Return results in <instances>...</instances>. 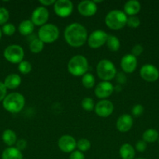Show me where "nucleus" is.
I'll list each match as a JSON object with an SVG mask.
<instances>
[{
	"instance_id": "nucleus-24",
	"label": "nucleus",
	"mask_w": 159,
	"mask_h": 159,
	"mask_svg": "<svg viewBox=\"0 0 159 159\" xmlns=\"http://www.w3.org/2000/svg\"><path fill=\"white\" fill-rule=\"evenodd\" d=\"M158 138L159 134L155 129H147L143 134V141L146 143H154L158 140Z\"/></svg>"
},
{
	"instance_id": "nucleus-41",
	"label": "nucleus",
	"mask_w": 159,
	"mask_h": 159,
	"mask_svg": "<svg viewBox=\"0 0 159 159\" xmlns=\"http://www.w3.org/2000/svg\"><path fill=\"white\" fill-rule=\"evenodd\" d=\"M39 2L44 6H51V5L55 4V0H40Z\"/></svg>"
},
{
	"instance_id": "nucleus-38",
	"label": "nucleus",
	"mask_w": 159,
	"mask_h": 159,
	"mask_svg": "<svg viewBox=\"0 0 159 159\" xmlns=\"http://www.w3.org/2000/svg\"><path fill=\"white\" fill-rule=\"evenodd\" d=\"M16 145H17V148L19 149L20 151H23L24 149H26V145H27V143L26 141L24 139H20L17 141L16 143Z\"/></svg>"
},
{
	"instance_id": "nucleus-8",
	"label": "nucleus",
	"mask_w": 159,
	"mask_h": 159,
	"mask_svg": "<svg viewBox=\"0 0 159 159\" xmlns=\"http://www.w3.org/2000/svg\"><path fill=\"white\" fill-rule=\"evenodd\" d=\"M108 36V34H106L104 31L101 30H96L88 37L87 43H88L90 48H94V49L98 48L103 46L106 43Z\"/></svg>"
},
{
	"instance_id": "nucleus-37",
	"label": "nucleus",
	"mask_w": 159,
	"mask_h": 159,
	"mask_svg": "<svg viewBox=\"0 0 159 159\" xmlns=\"http://www.w3.org/2000/svg\"><path fill=\"white\" fill-rule=\"evenodd\" d=\"M143 48L141 46L140 44H137L135 45V46L132 48V54L133 56H135L136 57H137V56L140 55V54H142V52H143Z\"/></svg>"
},
{
	"instance_id": "nucleus-36",
	"label": "nucleus",
	"mask_w": 159,
	"mask_h": 159,
	"mask_svg": "<svg viewBox=\"0 0 159 159\" xmlns=\"http://www.w3.org/2000/svg\"><path fill=\"white\" fill-rule=\"evenodd\" d=\"M70 159H85L84 153L80 151H73L70 155Z\"/></svg>"
},
{
	"instance_id": "nucleus-1",
	"label": "nucleus",
	"mask_w": 159,
	"mask_h": 159,
	"mask_svg": "<svg viewBox=\"0 0 159 159\" xmlns=\"http://www.w3.org/2000/svg\"><path fill=\"white\" fill-rule=\"evenodd\" d=\"M64 37L67 43L73 48L83 46L88 38L86 28L78 23H71L65 28Z\"/></svg>"
},
{
	"instance_id": "nucleus-29",
	"label": "nucleus",
	"mask_w": 159,
	"mask_h": 159,
	"mask_svg": "<svg viewBox=\"0 0 159 159\" xmlns=\"http://www.w3.org/2000/svg\"><path fill=\"white\" fill-rule=\"evenodd\" d=\"M18 68L20 73L23 75H26L29 72H31V69H32V66H31V64L29 61H21L19 64Z\"/></svg>"
},
{
	"instance_id": "nucleus-14",
	"label": "nucleus",
	"mask_w": 159,
	"mask_h": 159,
	"mask_svg": "<svg viewBox=\"0 0 159 159\" xmlns=\"http://www.w3.org/2000/svg\"><path fill=\"white\" fill-rule=\"evenodd\" d=\"M58 145L62 152L65 153H72L76 148V141L73 137L70 135H63L59 139Z\"/></svg>"
},
{
	"instance_id": "nucleus-11",
	"label": "nucleus",
	"mask_w": 159,
	"mask_h": 159,
	"mask_svg": "<svg viewBox=\"0 0 159 159\" xmlns=\"http://www.w3.org/2000/svg\"><path fill=\"white\" fill-rule=\"evenodd\" d=\"M49 17L48 10L44 6L37 7L34 10L31 15V21L34 23V26H41L46 24L47 21Z\"/></svg>"
},
{
	"instance_id": "nucleus-39",
	"label": "nucleus",
	"mask_w": 159,
	"mask_h": 159,
	"mask_svg": "<svg viewBox=\"0 0 159 159\" xmlns=\"http://www.w3.org/2000/svg\"><path fill=\"white\" fill-rule=\"evenodd\" d=\"M6 91H7V89L4 85V82H0V101H3V99L6 98Z\"/></svg>"
},
{
	"instance_id": "nucleus-44",
	"label": "nucleus",
	"mask_w": 159,
	"mask_h": 159,
	"mask_svg": "<svg viewBox=\"0 0 159 159\" xmlns=\"http://www.w3.org/2000/svg\"><path fill=\"white\" fill-rule=\"evenodd\" d=\"M158 143H159V138H158Z\"/></svg>"
},
{
	"instance_id": "nucleus-21",
	"label": "nucleus",
	"mask_w": 159,
	"mask_h": 159,
	"mask_svg": "<svg viewBox=\"0 0 159 159\" xmlns=\"http://www.w3.org/2000/svg\"><path fill=\"white\" fill-rule=\"evenodd\" d=\"M119 155L122 159H134L135 149L131 144H124L120 148Z\"/></svg>"
},
{
	"instance_id": "nucleus-40",
	"label": "nucleus",
	"mask_w": 159,
	"mask_h": 159,
	"mask_svg": "<svg viewBox=\"0 0 159 159\" xmlns=\"http://www.w3.org/2000/svg\"><path fill=\"white\" fill-rule=\"evenodd\" d=\"M117 76V81H118L119 83L123 84V83H126V77L123 73L119 72L118 73V75H116Z\"/></svg>"
},
{
	"instance_id": "nucleus-34",
	"label": "nucleus",
	"mask_w": 159,
	"mask_h": 159,
	"mask_svg": "<svg viewBox=\"0 0 159 159\" xmlns=\"http://www.w3.org/2000/svg\"><path fill=\"white\" fill-rule=\"evenodd\" d=\"M143 107L141 104H137L132 109V113L134 116H139L143 113Z\"/></svg>"
},
{
	"instance_id": "nucleus-13",
	"label": "nucleus",
	"mask_w": 159,
	"mask_h": 159,
	"mask_svg": "<svg viewBox=\"0 0 159 159\" xmlns=\"http://www.w3.org/2000/svg\"><path fill=\"white\" fill-rule=\"evenodd\" d=\"M114 91V86L111 82L103 81L97 85L94 89L95 96L99 99H105L109 97Z\"/></svg>"
},
{
	"instance_id": "nucleus-42",
	"label": "nucleus",
	"mask_w": 159,
	"mask_h": 159,
	"mask_svg": "<svg viewBox=\"0 0 159 159\" xmlns=\"http://www.w3.org/2000/svg\"><path fill=\"white\" fill-rule=\"evenodd\" d=\"M1 37H2V30L0 29V40H1Z\"/></svg>"
},
{
	"instance_id": "nucleus-4",
	"label": "nucleus",
	"mask_w": 159,
	"mask_h": 159,
	"mask_svg": "<svg viewBox=\"0 0 159 159\" xmlns=\"http://www.w3.org/2000/svg\"><path fill=\"white\" fill-rule=\"evenodd\" d=\"M127 22V16L121 10H112L106 15L105 23L112 30H120L124 27Z\"/></svg>"
},
{
	"instance_id": "nucleus-10",
	"label": "nucleus",
	"mask_w": 159,
	"mask_h": 159,
	"mask_svg": "<svg viewBox=\"0 0 159 159\" xmlns=\"http://www.w3.org/2000/svg\"><path fill=\"white\" fill-rule=\"evenodd\" d=\"M73 5L70 0H58L54 4L55 12L60 17H67L71 15Z\"/></svg>"
},
{
	"instance_id": "nucleus-22",
	"label": "nucleus",
	"mask_w": 159,
	"mask_h": 159,
	"mask_svg": "<svg viewBox=\"0 0 159 159\" xmlns=\"http://www.w3.org/2000/svg\"><path fill=\"white\" fill-rule=\"evenodd\" d=\"M19 32L23 36H27L32 34L34 30V24L31 20H23L19 25Z\"/></svg>"
},
{
	"instance_id": "nucleus-3",
	"label": "nucleus",
	"mask_w": 159,
	"mask_h": 159,
	"mask_svg": "<svg viewBox=\"0 0 159 159\" xmlns=\"http://www.w3.org/2000/svg\"><path fill=\"white\" fill-rule=\"evenodd\" d=\"M69 72L74 76H81L86 74L88 69V61L83 55H75L68 62Z\"/></svg>"
},
{
	"instance_id": "nucleus-35",
	"label": "nucleus",
	"mask_w": 159,
	"mask_h": 159,
	"mask_svg": "<svg viewBox=\"0 0 159 159\" xmlns=\"http://www.w3.org/2000/svg\"><path fill=\"white\" fill-rule=\"evenodd\" d=\"M136 149L139 152H143L147 149V143L143 140H140L136 144Z\"/></svg>"
},
{
	"instance_id": "nucleus-25",
	"label": "nucleus",
	"mask_w": 159,
	"mask_h": 159,
	"mask_svg": "<svg viewBox=\"0 0 159 159\" xmlns=\"http://www.w3.org/2000/svg\"><path fill=\"white\" fill-rule=\"evenodd\" d=\"M106 44H107L108 49L112 51H117L120 48L119 40L115 35L108 36L107 40H106Z\"/></svg>"
},
{
	"instance_id": "nucleus-20",
	"label": "nucleus",
	"mask_w": 159,
	"mask_h": 159,
	"mask_svg": "<svg viewBox=\"0 0 159 159\" xmlns=\"http://www.w3.org/2000/svg\"><path fill=\"white\" fill-rule=\"evenodd\" d=\"M21 84V78L17 74H10L6 78L4 82V85H6V89H14L19 87Z\"/></svg>"
},
{
	"instance_id": "nucleus-7",
	"label": "nucleus",
	"mask_w": 159,
	"mask_h": 159,
	"mask_svg": "<svg viewBox=\"0 0 159 159\" xmlns=\"http://www.w3.org/2000/svg\"><path fill=\"white\" fill-rule=\"evenodd\" d=\"M4 57L10 63L20 64V62L23 61L24 51L23 48L19 45H9L5 49Z\"/></svg>"
},
{
	"instance_id": "nucleus-32",
	"label": "nucleus",
	"mask_w": 159,
	"mask_h": 159,
	"mask_svg": "<svg viewBox=\"0 0 159 159\" xmlns=\"http://www.w3.org/2000/svg\"><path fill=\"white\" fill-rule=\"evenodd\" d=\"M16 27L12 23H6L2 26L3 34L7 36H12L15 33Z\"/></svg>"
},
{
	"instance_id": "nucleus-15",
	"label": "nucleus",
	"mask_w": 159,
	"mask_h": 159,
	"mask_svg": "<svg viewBox=\"0 0 159 159\" xmlns=\"http://www.w3.org/2000/svg\"><path fill=\"white\" fill-rule=\"evenodd\" d=\"M80 13L84 16H91L97 12L98 6L94 2V1L85 0L79 3L77 6Z\"/></svg>"
},
{
	"instance_id": "nucleus-16",
	"label": "nucleus",
	"mask_w": 159,
	"mask_h": 159,
	"mask_svg": "<svg viewBox=\"0 0 159 159\" xmlns=\"http://www.w3.org/2000/svg\"><path fill=\"white\" fill-rule=\"evenodd\" d=\"M121 68L126 73H132L135 71L137 66V59L131 54H126L121 59Z\"/></svg>"
},
{
	"instance_id": "nucleus-26",
	"label": "nucleus",
	"mask_w": 159,
	"mask_h": 159,
	"mask_svg": "<svg viewBox=\"0 0 159 159\" xmlns=\"http://www.w3.org/2000/svg\"><path fill=\"white\" fill-rule=\"evenodd\" d=\"M44 48V43L39 38H34L30 43V50L34 54L40 53Z\"/></svg>"
},
{
	"instance_id": "nucleus-31",
	"label": "nucleus",
	"mask_w": 159,
	"mask_h": 159,
	"mask_svg": "<svg viewBox=\"0 0 159 159\" xmlns=\"http://www.w3.org/2000/svg\"><path fill=\"white\" fill-rule=\"evenodd\" d=\"M126 25L131 28H137L140 25V20L137 16H129L127 18V22H126Z\"/></svg>"
},
{
	"instance_id": "nucleus-2",
	"label": "nucleus",
	"mask_w": 159,
	"mask_h": 159,
	"mask_svg": "<svg viewBox=\"0 0 159 159\" xmlns=\"http://www.w3.org/2000/svg\"><path fill=\"white\" fill-rule=\"evenodd\" d=\"M3 107L8 112L12 113H19L25 105V99L23 95L19 93H12L6 96L2 102Z\"/></svg>"
},
{
	"instance_id": "nucleus-30",
	"label": "nucleus",
	"mask_w": 159,
	"mask_h": 159,
	"mask_svg": "<svg viewBox=\"0 0 159 159\" xmlns=\"http://www.w3.org/2000/svg\"><path fill=\"white\" fill-rule=\"evenodd\" d=\"M81 106H82L83 109L86 111H91L94 108V103L91 98L86 97L81 102Z\"/></svg>"
},
{
	"instance_id": "nucleus-23",
	"label": "nucleus",
	"mask_w": 159,
	"mask_h": 159,
	"mask_svg": "<svg viewBox=\"0 0 159 159\" xmlns=\"http://www.w3.org/2000/svg\"><path fill=\"white\" fill-rule=\"evenodd\" d=\"M2 141L6 144L8 146H12L14 144L17 143V134L13 130H10V129H7V130H4L2 133Z\"/></svg>"
},
{
	"instance_id": "nucleus-6",
	"label": "nucleus",
	"mask_w": 159,
	"mask_h": 159,
	"mask_svg": "<svg viewBox=\"0 0 159 159\" xmlns=\"http://www.w3.org/2000/svg\"><path fill=\"white\" fill-rule=\"evenodd\" d=\"M59 36V30L55 25L46 23L41 26L38 30V38L43 43H51L55 41Z\"/></svg>"
},
{
	"instance_id": "nucleus-17",
	"label": "nucleus",
	"mask_w": 159,
	"mask_h": 159,
	"mask_svg": "<svg viewBox=\"0 0 159 159\" xmlns=\"http://www.w3.org/2000/svg\"><path fill=\"white\" fill-rule=\"evenodd\" d=\"M133 120L129 114H123L118 118L116 121V128L118 131L126 133L128 132L132 127Z\"/></svg>"
},
{
	"instance_id": "nucleus-9",
	"label": "nucleus",
	"mask_w": 159,
	"mask_h": 159,
	"mask_svg": "<svg viewBox=\"0 0 159 159\" xmlns=\"http://www.w3.org/2000/svg\"><path fill=\"white\" fill-rule=\"evenodd\" d=\"M140 77L148 82H154L159 78V71L154 65H144L140 70Z\"/></svg>"
},
{
	"instance_id": "nucleus-43",
	"label": "nucleus",
	"mask_w": 159,
	"mask_h": 159,
	"mask_svg": "<svg viewBox=\"0 0 159 159\" xmlns=\"http://www.w3.org/2000/svg\"><path fill=\"white\" fill-rule=\"evenodd\" d=\"M137 159H145V158H137Z\"/></svg>"
},
{
	"instance_id": "nucleus-18",
	"label": "nucleus",
	"mask_w": 159,
	"mask_h": 159,
	"mask_svg": "<svg viewBox=\"0 0 159 159\" xmlns=\"http://www.w3.org/2000/svg\"><path fill=\"white\" fill-rule=\"evenodd\" d=\"M140 3L137 0H129L124 5V12L127 15L133 16L140 11Z\"/></svg>"
},
{
	"instance_id": "nucleus-33",
	"label": "nucleus",
	"mask_w": 159,
	"mask_h": 159,
	"mask_svg": "<svg viewBox=\"0 0 159 159\" xmlns=\"http://www.w3.org/2000/svg\"><path fill=\"white\" fill-rule=\"evenodd\" d=\"M9 18V11L5 8H0V25H5Z\"/></svg>"
},
{
	"instance_id": "nucleus-5",
	"label": "nucleus",
	"mask_w": 159,
	"mask_h": 159,
	"mask_svg": "<svg viewBox=\"0 0 159 159\" xmlns=\"http://www.w3.org/2000/svg\"><path fill=\"white\" fill-rule=\"evenodd\" d=\"M97 74L102 80L108 82L116 75V68L111 61L103 59L97 65Z\"/></svg>"
},
{
	"instance_id": "nucleus-27",
	"label": "nucleus",
	"mask_w": 159,
	"mask_h": 159,
	"mask_svg": "<svg viewBox=\"0 0 159 159\" xmlns=\"http://www.w3.org/2000/svg\"><path fill=\"white\" fill-rule=\"evenodd\" d=\"M95 83L94 76L90 73H86L83 75L82 78V84L85 88L91 89L94 87Z\"/></svg>"
},
{
	"instance_id": "nucleus-12",
	"label": "nucleus",
	"mask_w": 159,
	"mask_h": 159,
	"mask_svg": "<svg viewBox=\"0 0 159 159\" xmlns=\"http://www.w3.org/2000/svg\"><path fill=\"white\" fill-rule=\"evenodd\" d=\"M94 110L98 116L101 117H108L113 112V103L107 99H102L95 105Z\"/></svg>"
},
{
	"instance_id": "nucleus-28",
	"label": "nucleus",
	"mask_w": 159,
	"mask_h": 159,
	"mask_svg": "<svg viewBox=\"0 0 159 159\" xmlns=\"http://www.w3.org/2000/svg\"><path fill=\"white\" fill-rule=\"evenodd\" d=\"M90 147H91V144H90V141L85 139V138H82L76 142V148L81 152H87L90 148Z\"/></svg>"
},
{
	"instance_id": "nucleus-19",
	"label": "nucleus",
	"mask_w": 159,
	"mask_h": 159,
	"mask_svg": "<svg viewBox=\"0 0 159 159\" xmlns=\"http://www.w3.org/2000/svg\"><path fill=\"white\" fill-rule=\"evenodd\" d=\"M21 151L17 148L9 147L5 149L2 154V159H23Z\"/></svg>"
}]
</instances>
